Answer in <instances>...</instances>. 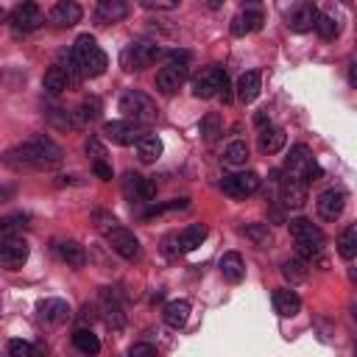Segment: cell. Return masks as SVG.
I'll list each match as a JSON object with an SVG mask.
<instances>
[{"mask_svg":"<svg viewBox=\"0 0 357 357\" xmlns=\"http://www.w3.org/2000/svg\"><path fill=\"white\" fill-rule=\"evenodd\" d=\"M142 6H145V8H167V11H170V8H178V3H176V0H167V3H153V0H142Z\"/></svg>","mask_w":357,"mask_h":357,"instance_id":"cell-49","label":"cell"},{"mask_svg":"<svg viewBox=\"0 0 357 357\" xmlns=\"http://www.w3.org/2000/svg\"><path fill=\"white\" fill-rule=\"evenodd\" d=\"M337 254L343 259H354L357 254V226H346L337 237Z\"/></svg>","mask_w":357,"mask_h":357,"instance_id":"cell-34","label":"cell"},{"mask_svg":"<svg viewBox=\"0 0 357 357\" xmlns=\"http://www.w3.org/2000/svg\"><path fill=\"white\" fill-rule=\"evenodd\" d=\"M123 195H126L128 201L148 204V201H153V198H156V184H153L151 178H145V176H139V173L128 170V173L123 176Z\"/></svg>","mask_w":357,"mask_h":357,"instance_id":"cell-8","label":"cell"},{"mask_svg":"<svg viewBox=\"0 0 357 357\" xmlns=\"http://www.w3.org/2000/svg\"><path fill=\"white\" fill-rule=\"evenodd\" d=\"M218 134H220V114L209 112V114L201 120V137H204L206 142H212Z\"/></svg>","mask_w":357,"mask_h":357,"instance_id":"cell-40","label":"cell"},{"mask_svg":"<svg viewBox=\"0 0 357 357\" xmlns=\"http://www.w3.org/2000/svg\"><path fill=\"white\" fill-rule=\"evenodd\" d=\"M70 53H73V61L78 64V73H81L84 78L100 75V73L106 70V64H109L106 53L98 47V42H95L89 33H81V36L75 39V45H73Z\"/></svg>","mask_w":357,"mask_h":357,"instance_id":"cell-2","label":"cell"},{"mask_svg":"<svg viewBox=\"0 0 357 357\" xmlns=\"http://www.w3.org/2000/svg\"><path fill=\"white\" fill-rule=\"evenodd\" d=\"M67 86H73V84H70V75H67V70H64L61 64H53V67L45 73V78H42V89H45L47 95H61Z\"/></svg>","mask_w":357,"mask_h":357,"instance_id":"cell-25","label":"cell"},{"mask_svg":"<svg viewBox=\"0 0 357 357\" xmlns=\"http://www.w3.org/2000/svg\"><path fill=\"white\" fill-rule=\"evenodd\" d=\"M259 84H262V78H259V73H257V70L243 73V75L237 78V84H234L237 98H240L243 103H251V100L259 95Z\"/></svg>","mask_w":357,"mask_h":357,"instance_id":"cell-26","label":"cell"},{"mask_svg":"<svg viewBox=\"0 0 357 357\" xmlns=\"http://www.w3.org/2000/svg\"><path fill=\"white\" fill-rule=\"evenodd\" d=\"M128 14V6L123 0H100L95 6V20L100 25H109V22H120L123 17Z\"/></svg>","mask_w":357,"mask_h":357,"instance_id":"cell-22","label":"cell"},{"mask_svg":"<svg viewBox=\"0 0 357 357\" xmlns=\"http://www.w3.org/2000/svg\"><path fill=\"white\" fill-rule=\"evenodd\" d=\"M240 231H243L254 245H259V248H265V245L273 243V234H271L268 223H248V226H243Z\"/></svg>","mask_w":357,"mask_h":357,"instance_id":"cell-33","label":"cell"},{"mask_svg":"<svg viewBox=\"0 0 357 357\" xmlns=\"http://www.w3.org/2000/svg\"><path fill=\"white\" fill-rule=\"evenodd\" d=\"M103 134L114 142V145H137V139L145 134L137 123H131V120H109L106 126H103Z\"/></svg>","mask_w":357,"mask_h":357,"instance_id":"cell-13","label":"cell"},{"mask_svg":"<svg viewBox=\"0 0 357 357\" xmlns=\"http://www.w3.org/2000/svg\"><path fill=\"white\" fill-rule=\"evenodd\" d=\"M128 357H156V349L151 343H134L128 349Z\"/></svg>","mask_w":357,"mask_h":357,"instance_id":"cell-47","label":"cell"},{"mask_svg":"<svg viewBox=\"0 0 357 357\" xmlns=\"http://www.w3.org/2000/svg\"><path fill=\"white\" fill-rule=\"evenodd\" d=\"M8 20H11L14 31H22V33L36 31L45 22V17H42V11H39L36 3H20V6H14L11 14H8Z\"/></svg>","mask_w":357,"mask_h":357,"instance_id":"cell-9","label":"cell"},{"mask_svg":"<svg viewBox=\"0 0 357 357\" xmlns=\"http://www.w3.org/2000/svg\"><path fill=\"white\" fill-rule=\"evenodd\" d=\"M8 354H11V357H36L39 351H36L28 340H11V343H8Z\"/></svg>","mask_w":357,"mask_h":357,"instance_id":"cell-41","label":"cell"},{"mask_svg":"<svg viewBox=\"0 0 357 357\" xmlns=\"http://www.w3.org/2000/svg\"><path fill=\"white\" fill-rule=\"evenodd\" d=\"M120 112L126 114V120H131V123H137V126H148V123H153L156 120V103L145 95V92H139V89H128L123 98H120Z\"/></svg>","mask_w":357,"mask_h":357,"instance_id":"cell-4","label":"cell"},{"mask_svg":"<svg viewBox=\"0 0 357 357\" xmlns=\"http://www.w3.org/2000/svg\"><path fill=\"white\" fill-rule=\"evenodd\" d=\"M47 20L56 22V25H61V28H70V25H75V22L81 20V6L73 3V0H59V3L50 8Z\"/></svg>","mask_w":357,"mask_h":357,"instance_id":"cell-20","label":"cell"},{"mask_svg":"<svg viewBox=\"0 0 357 357\" xmlns=\"http://www.w3.org/2000/svg\"><path fill=\"white\" fill-rule=\"evenodd\" d=\"M167 209H187V198H173V201H167V204H156V206L148 212V218H153V215H159V212H167Z\"/></svg>","mask_w":357,"mask_h":357,"instance_id":"cell-45","label":"cell"},{"mask_svg":"<svg viewBox=\"0 0 357 357\" xmlns=\"http://www.w3.org/2000/svg\"><path fill=\"white\" fill-rule=\"evenodd\" d=\"M92 170H95V176H98V178H103V181H109V178H112V167H109L103 159H100V162H92Z\"/></svg>","mask_w":357,"mask_h":357,"instance_id":"cell-48","label":"cell"},{"mask_svg":"<svg viewBox=\"0 0 357 357\" xmlns=\"http://www.w3.org/2000/svg\"><path fill=\"white\" fill-rule=\"evenodd\" d=\"M296 254L298 259H315L321 254V245H310V243H296Z\"/></svg>","mask_w":357,"mask_h":357,"instance_id":"cell-46","label":"cell"},{"mask_svg":"<svg viewBox=\"0 0 357 357\" xmlns=\"http://www.w3.org/2000/svg\"><path fill=\"white\" fill-rule=\"evenodd\" d=\"M137 156L142 162H156L162 156V139L156 134H142L137 139Z\"/></svg>","mask_w":357,"mask_h":357,"instance_id":"cell-31","label":"cell"},{"mask_svg":"<svg viewBox=\"0 0 357 357\" xmlns=\"http://www.w3.org/2000/svg\"><path fill=\"white\" fill-rule=\"evenodd\" d=\"M287 229H290V237H293L296 243H310V245H321V248H324V231H321L312 220H307V218H293V220L287 223Z\"/></svg>","mask_w":357,"mask_h":357,"instance_id":"cell-15","label":"cell"},{"mask_svg":"<svg viewBox=\"0 0 357 357\" xmlns=\"http://www.w3.org/2000/svg\"><path fill=\"white\" fill-rule=\"evenodd\" d=\"M315 17H318V8L310 6V3H301V6L293 8V14L287 17V28L296 31V33H307V31H312Z\"/></svg>","mask_w":357,"mask_h":357,"instance_id":"cell-21","label":"cell"},{"mask_svg":"<svg viewBox=\"0 0 357 357\" xmlns=\"http://www.w3.org/2000/svg\"><path fill=\"white\" fill-rule=\"evenodd\" d=\"M324 39H335L337 36V22L329 17V14H321L318 11V17H315V25H312Z\"/></svg>","mask_w":357,"mask_h":357,"instance_id":"cell-39","label":"cell"},{"mask_svg":"<svg viewBox=\"0 0 357 357\" xmlns=\"http://www.w3.org/2000/svg\"><path fill=\"white\" fill-rule=\"evenodd\" d=\"M92 220H95V226H98L103 234H106L109 229H114V226H117L114 215H112V212H103V209H95V212H92Z\"/></svg>","mask_w":357,"mask_h":357,"instance_id":"cell-42","label":"cell"},{"mask_svg":"<svg viewBox=\"0 0 357 357\" xmlns=\"http://www.w3.org/2000/svg\"><path fill=\"white\" fill-rule=\"evenodd\" d=\"M25 259H28V243L25 240H6L0 245V268L17 271L25 265Z\"/></svg>","mask_w":357,"mask_h":357,"instance_id":"cell-16","label":"cell"},{"mask_svg":"<svg viewBox=\"0 0 357 357\" xmlns=\"http://www.w3.org/2000/svg\"><path fill=\"white\" fill-rule=\"evenodd\" d=\"M106 243H109L112 251L120 254L123 259H137V257L142 254V245H139L137 234H134L131 229H126V226H114V229H109V231H106Z\"/></svg>","mask_w":357,"mask_h":357,"instance_id":"cell-7","label":"cell"},{"mask_svg":"<svg viewBox=\"0 0 357 357\" xmlns=\"http://www.w3.org/2000/svg\"><path fill=\"white\" fill-rule=\"evenodd\" d=\"M162 318H165L167 326L181 329V326L187 324V318H190V301H187V298H173V301H167L165 310H162Z\"/></svg>","mask_w":357,"mask_h":357,"instance_id":"cell-23","label":"cell"},{"mask_svg":"<svg viewBox=\"0 0 357 357\" xmlns=\"http://www.w3.org/2000/svg\"><path fill=\"white\" fill-rule=\"evenodd\" d=\"M11 198H14V187L11 184H0V204H6Z\"/></svg>","mask_w":357,"mask_h":357,"instance_id":"cell-50","label":"cell"},{"mask_svg":"<svg viewBox=\"0 0 357 357\" xmlns=\"http://www.w3.org/2000/svg\"><path fill=\"white\" fill-rule=\"evenodd\" d=\"M262 22H265L262 11H259L257 6H245V8H240V11L234 14V20H231V33H234V36L254 33V31L262 28Z\"/></svg>","mask_w":357,"mask_h":357,"instance_id":"cell-14","label":"cell"},{"mask_svg":"<svg viewBox=\"0 0 357 357\" xmlns=\"http://www.w3.org/2000/svg\"><path fill=\"white\" fill-rule=\"evenodd\" d=\"M73 343H75V349H78L81 354H98V351H100V340H98V335H92L89 329H75Z\"/></svg>","mask_w":357,"mask_h":357,"instance_id":"cell-35","label":"cell"},{"mask_svg":"<svg viewBox=\"0 0 357 357\" xmlns=\"http://www.w3.org/2000/svg\"><path fill=\"white\" fill-rule=\"evenodd\" d=\"M3 20H6V8L0 6V22H3Z\"/></svg>","mask_w":357,"mask_h":357,"instance_id":"cell-51","label":"cell"},{"mask_svg":"<svg viewBox=\"0 0 357 357\" xmlns=\"http://www.w3.org/2000/svg\"><path fill=\"white\" fill-rule=\"evenodd\" d=\"M61 148L47 134H33L22 145L3 153V165L11 170H47L61 162Z\"/></svg>","mask_w":357,"mask_h":357,"instance_id":"cell-1","label":"cell"},{"mask_svg":"<svg viewBox=\"0 0 357 357\" xmlns=\"http://www.w3.org/2000/svg\"><path fill=\"white\" fill-rule=\"evenodd\" d=\"M282 276H284V279H290V284L304 282V279H307V262H304V259H298V257L284 259V262H282Z\"/></svg>","mask_w":357,"mask_h":357,"instance_id":"cell-37","label":"cell"},{"mask_svg":"<svg viewBox=\"0 0 357 357\" xmlns=\"http://www.w3.org/2000/svg\"><path fill=\"white\" fill-rule=\"evenodd\" d=\"M98 114H100V100L98 98H84L78 103V109L73 112V120H75V126H86V123H95Z\"/></svg>","mask_w":357,"mask_h":357,"instance_id":"cell-32","label":"cell"},{"mask_svg":"<svg viewBox=\"0 0 357 357\" xmlns=\"http://www.w3.org/2000/svg\"><path fill=\"white\" fill-rule=\"evenodd\" d=\"M84 151H86V156H92V162H100V159L106 156V148H103V142H100L98 137H89V139L84 142Z\"/></svg>","mask_w":357,"mask_h":357,"instance_id":"cell-44","label":"cell"},{"mask_svg":"<svg viewBox=\"0 0 357 357\" xmlns=\"http://www.w3.org/2000/svg\"><path fill=\"white\" fill-rule=\"evenodd\" d=\"M184 81H187V64L184 61H167L156 73V89L162 95H173Z\"/></svg>","mask_w":357,"mask_h":357,"instance_id":"cell-10","label":"cell"},{"mask_svg":"<svg viewBox=\"0 0 357 357\" xmlns=\"http://www.w3.org/2000/svg\"><path fill=\"white\" fill-rule=\"evenodd\" d=\"M279 198L287 209H301L307 204V184H301L298 178L287 176L282 184H279Z\"/></svg>","mask_w":357,"mask_h":357,"instance_id":"cell-17","label":"cell"},{"mask_svg":"<svg viewBox=\"0 0 357 357\" xmlns=\"http://www.w3.org/2000/svg\"><path fill=\"white\" fill-rule=\"evenodd\" d=\"M284 131L279 128V126H268V128H262L259 131V151L262 153H276V151H282L284 148Z\"/></svg>","mask_w":357,"mask_h":357,"instance_id":"cell-30","label":"cell"},{"mask_svg":"<svg viewBox=\"0 0 357 357\" xmlns=\"http://www.w3.org/2000/svg\"><path fill=\"white\" fill-rule=\"evenodd\" d=\"M176 240H178V248L181 251H195L206 240V226L204 223H190L181 234H176Z\"/></svg>","mask_w":357,"mask_h":357,"instance_id":"cell-29","label":"cell"},{"mask_svg":"<svg viewBox=\"0 0 357 357\" xmlns=\"http://www.w3.org/2000/svg\"><path fill=\"white\" fill-rule=\"evenodd\" d=\"M245 159H248V145L243 142V139H234V142H229L226 145V151H223V162L226 165H245Z\"/></svg>","mask_w":357,"mask_h":357,"instance_id":"cell-38","label":"cell"},{"mask_svg":"<svg viewBox=\"0 0 357 357\" xmlns=\"http://www.w3.org/2000/svg\"><path fill=\"white\" fill-rule=\"evenodd\" d=\"M218 268H220L223 279H229V282H240V279L245 276V265H243V257H240L237 251H226V254L220 257Z\"/></svg>","mask_w":357,"mask_h":357,"instance_id":"cell-28","label":"cell"},{"mask_svg":"<svg viewBox=\"0 0 357 357\" xmlns=\"http://www.w3.org/2000/svg\"><path fill=\"white\" fill-rule=\"evenodd\" d=\"M343 206H346V192L337 190V187H329L318 195L315 201V209H318V218L321 220H337L343 215Z\"/></svg>","mask_w":357,"mask_h":357,"instance_id":"cell-12","label":"cell"},{"mask_svg":"<svg viewBox=\"0 0 357 357\" xmlns=\"http://www.w3.org/2000/svg\"><path fill=\"white\" fill-rule=\"evenodd\" d=\"M190 89L201 100H209V98H223V103L229 100V78H226L223 67H206V70H201L192 78Z\"/></svg>","mask_w":357,"mask_h":357,"instance_id":"cell-3","label":"cell"},{"mask_svg":"<svg viewBox=\"0 0 357 357\" xmlns=\"http://www.w3.org/2000/svg\"><path fill=\"white\" fill-rule=\"evenodd\" d=\"M36 312H39V321L47 324V326H59V324H64L70 318V307L61 298H45V301H39Z\"/></svg>","mask_w":357,"mask_h":357,"instance_id":"cell-18","label":"cell"},{"mask_svg":"<svg viewBox=\"0 0 357 357\" xmlns=\"http://www.w3.org/2000/svg\"><path fill=\"white\" fill-rule=\"evenodd\" d=\"M284 170H287V176L298 178L301 184H310V181L321 178V167H318V162L312 159V153H310L307 145H293V148H290V156H287V162H284Z\"/></svg>","mask_w":357,"mask_h":357,"instance_id":"cell-5","label":"cell"},{"mask_svg":"<svg viewBox=\"0 0 357 357\" xmlns=\"http://www.w3.org/2000/svg\"><path fill=\"white\" fill-rule=\"evenodd\" d=\"M257 187H259V176L257 173H231V176H223V181H220V190L226 192V195H231V198H245V195H251V192H257Z\"/></svg>","mask_w":357,"mask_h":357,"instance_id":"cell-11","label":"cell"},{"mask_svg":"<svg viewBox=\"0 0 357 357\" xmlns=\"http://www.w3.org/2000/svg\"><path fill=\"white\" fill-rule=\"evenodd\" d=\"M273 307H276V312H279L282 318H293V315H298V310H301V298H298L293 290L279 287V290H273Z\"/></svg>","mask_w":357,"mask_h":357,"instance_id":"cell-24","label":"cell"},{"mask_svg":"<svg viewBox=\"0 0 357 357\" xmlns=\"http://www.w3.org/2000/svg\"><path fill=\"white\" fill-rule=\"evenodd\" d=\"M22 226H25V218L22 215H6V218H0V243L17 240V234L22 231Z\"/></svg>","mask_w":357,"mask_h":357,"instance_id":"cell-36","label":"cell"},{"mask_svg":"<svg viewBox=\"0 0 357 357\" xmlns=\"http://www.w3.org/2000/svg\"><path fill=\"white\" fill-rule=\"evenodd\" d=\"M100 312H103V321L112 329H120L123 326V307H120V298L112 293V287H103L100 290Z\"/></svg>","mask_w":357,"mask_h":357,"instance_id":"cell-19","label":"cell"},{"mask_svg":"<svg viewBox=\"0 0 357 357\" xmlns=\"http://www.w3.org/2000/svg\"><path fill=\"white\" fill-rule=\"evenodd\" d=\"M47 112V117L59 126V128H73L75 126V120L70 117V112H64V109H45Z\"/></svg>","mask_w":357,"mask_h":357,"instance_id":"cell-43","label":"cell"},{"mask_svg":"<svg viewBox=\"0 0 357 357\" xmlns=\"http://www.w3.org/2000/svg\"><path fill=\"white\" fill-rule=\"evenodd\" d=\"M159 53H162V50H159L153 42H131V45L120 53V64H123V70H128V73H139V70L151 67Z\"/></svg>","mask_w":357,"mask_h":357,"instance_id":"cell-6","label":"cell"},{"mask_svg":"<svg viewBox=\"0 0 357 357\" xmlns=\"http://www.w3.org/2000/svg\"><path fill=\"white\" fill-rule=\"evenodd\" d=\"M56 251H59V257H61L67 265H73V268H84V265H86V251H84V245L75 243V240H61V243H56Z\"/></svg>","mask_w":357,"mask_h":357,"instance_id":"cell-27","label":"cell"}]
</instances>
